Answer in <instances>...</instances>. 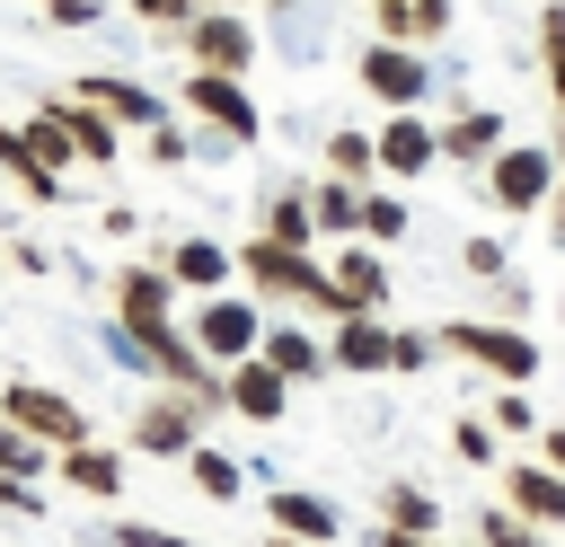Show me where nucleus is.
<instances>
[{"label": "nucleus", "mask_w": 565, "mask_h": 547, "mask_svg": "<svg viewBox=\"0 0 565 547\" xmlns=\"http://www.w3.org/2000/svg\"><path fill=\"white\" fill-rule=\"evenodd\" d=\"M539 71H547V97L565 106V0L539 9Z\"/></svg>", "instance_id": "nucleus-32"}, {"label": "nucleus", "mask_w": 565, "mask_h": 547, "mask_svg": "<svg viewBox=\"0 0 565 547\" xmlns=\"http://www.w3.org/2000/svg\"><path fill=\"white\" fill-rule=\"evenodd\" d=\"M265 547H318V538H291V529H274V538H265Z\"/></svg>", "instance_id": "nucleus-46"}, {"label": "nucleus", "mask_w": 565, "mask_h": 547, "mask_svg": "<svg viewBox=\"0 0 565 547\" xmlns=\"http://www.w3.org/2000/svg\"><path fill=\"white\" fill-rule=\"evenodd\" d=\"M433 353H441V326H397L388 335V371H424Z\"/></svg>", "instance_id": "nucleus-34"}, {"label": "nucleus", "mask_w": 565, "mask_h": 547, "mask_svg": "<svg viewBox=\"0 0 565 547\" xmlns=\"http://www.w3.org/2000/svg\"><path fill=\"white\" fill-rule=\"evenodd\" d=\"M185 476H194L212 503H238V485H247V468H238L230 450H212V441H194V450H185Z\"/></svg>", "instance_id": "nucleus-25"}, {"label": "nucleus", "mask_w": 565, "mask_h": 547, "mask_svg": "<svg viewBox=\"0 0 565 547\" xmlns=\"http://www.w3.org/2000/svg\"><path fill=\"white\" fill-rule=\"evenodd\" d=\"M441 159V132L424 124V115H388V132H380V168L388 176H424Z\"/></svg>", "instance_id": "nucleus-18"}, {"label": "nucleus", "mask_w": 565, "mask_h": 547, "mask_svg": "<svg viewBox=\"0 0 565 547\" xmlns=\"http://www.w3.org/2000/svg\"><path fill=\"white\" fill-rule=\"evenodd\" d=\"M282 406H291V379H282L265 353L230 362V415H247V423H282Z\"/></svg>", "instance_id": "nucleus-12"}, {"label": "nucleus", "mask_w": 565, "mask_h": 547, "mask_svg": "<svg viewBox=\"0 0 565 547\" xmlns=\"http://www.w3.org/2000/svg\"><path fill=\"white\" fill-rule=\"evenodd\" d=\"M26 141H35V150H44V159H53L62 176L79 168V150H71V124H62V106H35V124H26Z\"/></svg>", "instance_id": "nucleus-33"}, {"label": "nucleus", "mask_w": 565, "mask_h": 547, "mask_svg": "<svg viewBox=\"0 0 565 547\" xmlns=\"http://www.w3.org/2000/svg\"><path fill=\"white\" fill-rule=\"evenodd\" d=\"M441 353H459V362H477L486 379H503V388H530L539 379V344L521 335V326H486V318H450L441 326Z\"/></svg>", "instance_id": "nucleus-2"}, {"label": "nucleus", "mask_w": 565, "mask_h": 547, "mask_svg": "<svg viewBox=\"0 0 565 547\" xmlns=\"http://www.w3.org/2000/svg\"><path fill=\"white\" fill-rule=\"evenodd\" d=\"M353 79H362L380 106H397V115H415V106H424V88H433L424 53H415V44H388V35H371V44L353 53Z\"/></svg>", "instance_id": "nucleus-6"}, {"label": "nucleus", "mask_w": 565, "mask_h": 547, "mask_svg": "<svg viewBox=\"0 0 565 547\" xmlns=\"http://www.w3.org/2000/svg\"><path fill=\"white\" fill-rule=\"evenodd\" d=\"M388 335H397V326H380V309H362V318H335V335H327V362H335V371H353V379H371V371H388Z\"/></svg>", "instance_id": "nucleus-14"}, {"label": "nucleus", "mask_w": 565, "mask_h": 547, "mask_svg": "<svg viewBox=\"0 0 565 547\" xmlns=\"http://www.w3.org/2000/svg\"><path fill=\"white\" fill-rule=\"evenodd\" d=\"M0 176H9L26 203H53V194H62V168H53L26 132H0Z\"/></svg>", "instance_id": "nucleus-20"}, {"label": "nucleus", "mask_w": 565, "mask_h": 547, "mask_svg": "<svg viewBox=\"0 0 565 547\" xmlns=\"http://www.w3.org/2000/svg\"><path fill=\"white\" fill-rule=\"evenodd\" d=\"M185 159V132H168V124H150V168H177Z\"/></svg>", "instance_id": "nucleus-41"}, {"label": "nucleus", "mask_w": 565, "mask_h": 547, "mask_svg": "<svg viewBox=\"0 0 565 547\" xmlns=\"http://www.w3.org/2000/svg\"><path fill=\"white\" fill-rule=\"evenodd\" d=\"M194 344H203L212 362H247V353L265 344L256 300H238V291H203V309H194Z\"/></svg>", "instance_id": "nucleus-7"}, {"label": "nucleus", "mask_w": 565, "mask_h": 547, "mask_svg": "<svg viewBox=\"0 0 565 547\" xmlns=\"http://www.w3.org/2000/svg\"><path fill=\"white\" fill-rule=\"evenodd\" d=\"M547 150H556V159H565V106H556V141H547Z\"/></svg>", "instance_id": "nucleus-47"}, {"label": "nucleus", "mask_w": 565, "mask_h": 547, "mask_svg": "<svg viewBox=\"0 0 565 547\" xmlns=\"http://www.w3.org/2000/svg\"><path fill=\"white\" fill-rule=\"evenodd\" d=\"M450 450H459L468 468H494V423H486V415H459V423H450Z\"/></svg>", "instance_id": "nucleus-35"}, {"label": "nucleus", "mask_w": 565, "mask_h": 547, "mask_svg": "<svg viewBox=\"0 0 565 547\" xmlns=\"http://www.w3.org/2000/svg\"><path fill=\"white\" fill-rule=\"evenodd\" d=\"M380 529H415V538H433V529H441V503H433L415 476H397V485H380Z\"/></svg>", "instance_id": "nucleus-24"}, {"label": "nucleus", "mask_w": 565, "mask_h": 547, "mask_svg": "<svg viewBox=\"0 0 565 547\" xmlns=\"http://www.w3.org/2000/svg\"><path fill=\"white\" fill-rule=\"evenodd\" d=\"M44 459H53V450H44L26 423H9V415H0V476H44Z\"/></svg>", "instance_id": "nucleus-31"}, {"label": "nucleus", "mask_w": 565, "mask_h": 547, "mask_svg": "<svg viewBox=\"0 0 565 547\" xmlns=\"http://www.w3.org/2000/svg\"><path fill=\"white\" fill-rule=\"evenodd\" d=\"M256 353H265V362H274V371H282L291 388H300V379H327V371H335V362H327V344H309L300 326H265V344H256Z\"/></svg>", "instance_id": "nucleus-23"}, {"label": "nucleus", "mask_w": 565, "mask_h": 547, "mask_svg": "<svg viewBox=\"0 0 565 547\" xmlns=\"http://www.w3.org/2000/svg\"><path fill=\"white\" fill-rule=\"evenodd\" d=\"M371 26L388 44H433V35H450V0H371Z\"/></svg>", "instance_id": "nucleus-19"}, {"label": "nucleus", "mask_w": 565, "mask_h": 547, "mask_svg": "<svg viewBox=\"0 0 565 547\" xmlns=\"http://www.w3.org/2000/svg\"><path fill=\"white\" fill-rule=\"evenodd\" d=\"M327 168H335L344 185H371V168H380V132H327Z\"/></svg>", "instance_id": "nucleus-27"}, {"label": "nucleus", "mask_w": 565, "mask_h": 547, "mask_svg": "<svg viewBox=\"0 0 565 547\" xmlns=\"http://www.w3.org/2000/svg\"><path fill=\"white\" fill-rule=\"evenodd\" d=\"M185 53H194V71H247L256 62V35H247V18L238 9H194L185 18Z\"/></svg>", "instance_id": "nucleus-8"}, {"label": "nucleus", "mask_w": 565, "mask_h": 547, "mask_svg": "<svg viewBox=\"0 0 565 547\" xmlns=\"http://www.w3.org/2000/svg\"><path fill=\"white\" fill-rule=\"evenodd\" d=\"M132 18H150V26H185L194 0H132Z\"/></svg>", "instance_id": "nucleus-40"}, {"label": "nucleus", "mask_w": 565, "mask_h": 547, "mask_svg": "<svg viewBox=\"0 0 565 547\" xmlns=\"http://www.w3.org/2000/svg\"><path fill=\"white\" fill-rule=\"evenodd\" d=\"M168 274H177L185 291H221V282L238 274V256H230L221 238H177V256H168Z\"/></svg>", "instance_id": "nucleus-22"}, {"label": "nucleus", "mask_w": 565, "mask_h": 547, "mask_svg": "<svg viewBox=\"0 0 565 547\" xmlns=\"http://www.w3.org/2000/svg\"><path fill=\"white\" fill-rule=\"evenodd\" d=\"M0 512H9V521H44V494H35V476H0Z\"/></svg>", "instance_id": "nucleus-36"}, {"label": "nucleus", "mask_w": 565, "mask_h": 547, "mask_svg": "<svg viewBox=\"0 0 565 547\" xmlns=\"http://www.w3.org/2000/svg\"><path fill=\"white\" fill-rule=\"evenodd\" d=\"M71 97H88V106H97V115H115V124H159V115H168L150 88H132V79H115V71H88V79H71Z\"/></svg>", "instance_id": "nucleus-16"}, {"label": "nucleus", "mask_w": 565, "mask_h": 547, "mask_svg": "<svg viewBox=\"0 0 565 547\" xmlns=\"http://www.w3.org/2000/svg\"><path fill=\"white\" fill-rule=\"evenodd\" d=\"M494 432H530V397H521V388L494 397Z\"/></svg>", "instance_id": "nucleus-39"}, {"label": "nucleus", "mask_w": 565, "mask_h": 547, "mask_svg": "<svg viewBox=\"0 0 565 547\" xmlns=\"http://www.w3.org/2000/svg\"><path fill=\"white\" fill-rule=\"evenodd\" d=\"M44 9H53L62 26H88V18H97V0H44Z\"/></svg>", "instance_id": "nucleus-42"}, {"label": "nucleus", "mask_w": 565, "mask_h": 547, "mask_svg": "<svg viewBox=\"0 0 565 547\" xmlns=\"http://www.w3.org/2000/svg\"><path fill=\"white\" fill-rule=\"evenodd\" d=\"M371 547H433V538H415V529H380Z\"/></svg>", "instance_id": "nucleus-45"}, {"label": "nucleus", "mask_w": 565, "mask_h": 547, "mask_svg": "<svg viewBox=\"0 0 565 547\" xmlns=\"http://www.w3.org/2000/svg\"><path fill=\"white\" fill-rule=\"evenodd\" d=\"M539 459H547V468H565V423H556V432H539Z\"/></svg>", "instance_id": "nucleus-43"}, {"label": "nucleus", "mask_w": 565, "mask_h": 547, "mask_svg": "<svg viewBox=\"0 0 565 547\" xmlns=\"http://www.w3.org/2000/svg\"><path fill=\"white\" fill-rule=\"evenodd\" d=\"M503 150V115L494 106H459L450 124H441V159H459V168H486Z\"/></svg>", "instance_id": "nucleus-17"}, {"label": "nucleus", "mask_w": 565, "mask_h": 547, "mask_svg": "<svg viewBox=\"0 0 565 547\" xmlns=\"http://www.w3.org/2000/svg\"><path fill=\"white\" fill-rule=\"evenodd\" d=\"M238 274H247L256 291H274V300H309V309H327V318H335V274H327L309 247H282V238H265V229H256V238L238 247Z\"/></svg>", "instance_id": "nucleus-1"}, {"label": "nucleus", "mask_w": 565, "mask_h": 547, "mask_svg": "<svg viewBox=\"0 0 565 547\" xmlns=\"http://www.w3.org/2000/svg\"><path fill=\"white\" fill-rule=\"evenodd\" d=\"M203 415H212L203 397L159 388V397H141V406H132V432H124V441H132L141 459H185V450H194V432H203Z\"/></svg>", "instance_id": "nucleus-5"}, {"label": "nucleus", "mask_w": 565, "mask_h": 547, "mask_svg": "<svg viewBox=\"0 0 565 547\" xmlns=\"http://www.w3.org/2000/svg\"><path fill=\"white\" fill-rule=\"evenodd\" d=\"M556 176H565V159H556L547 141H521V150H494V159H486L494 212H547V203H556Z\"/></svg>", "instance_id": "nucleus-3"}, {"label": "nucleus", "mask_w": 565, "mask_h": 547, "mask_svg": "<svg viewBox=\"0 0 565 547\" xmlns=\"http://www.w3.org/2000/svg\"><path fill=\"white\" fill-rule=\"evenodd\" d=\"M406 229H415V212H406L397 194H362V238H371V247H397Z\"/></svg>", "instance_id": "nucleus-30"}, {"label": "nucleus", "mask_w": 565, "mask_h": 547, "mask_svg": "<svg viewBox=\"0 0 565 547\" xmlns=\"http://www.w3.org/2000/svg\"><path fill=\"white\" fill-rule=\"evenodd\" d=\"M459 265H468V274H494V282H503V238H468V247H459Z\"/></svg>", "instance_id": "nucleus-38"}, {"label": "nucleus", "mask_w": 565, "mask_h": 547, "mask_svg": "<svg viewBox=\"0 0 565 547\" xmlns=\"http://www.w3.org/2000/svg\"><path fill=\"white\" fill-rule=\"evenodd\" d=\"M327 274H335V318H362V309H380L388 300V265H380V247L362 238V247H335L327 256Z\"/></svg>", "instance_id": "nucleus-10"}, {"label": "nucleus", "mask_w": 565, "mask_h": 547, "mask_svg": "<svg viewBox=\"0 0 565 547\" xmlns=\"http://www.w3.org/2000/svg\"><path fill=\"white\" fill-rule=\"evenodd\" d=\"M53 468H62L79 494H97V503H115V494H124V450H106V441H79V450H62Z\"/></svg>", "instance_id": "nucleus-21"}, {"label": "nucleus", "mask_w": 565, "mask_h": 547, "mask_svg": "<svg viewBox=\"0 0 565 547\" xmlns=\"http://www.w3.org/2000/svg\"><path fill=\"white\" fill-rule=\"evenodd\" d=\"M265 238H282V247H309V238H318V203L282 185V194L265 203Z\"/></svg>", "instance_id": "nucleus-26"}, {"label": "nucleus", "mask_w": 565, "mask_h": 547, "mask_svg": "<svg viewBox=\"0 0 565 547\" xmlns=\"http://www.w3.org/2000/svg\"><path fill=\"white\" fill-rule=\"evenodd\" d=\"M265 521H274V529H291V538H318V547L344 529V521H335V503H327V494H309V485H274V494H265Z\"/></svg>", "instance_id": "nucleus-15"}, {"label": "nucleus", "mask_w": 565, "mask_h": 547, "mask_svg": "<svg viewBox=\"0 0 565 547\" xmlns=\"http://www.w3.org/2000/svg\"><path fill=\"white\" fill-rule=\"evenodd\" d=\"M106 538L115 547H203V538H177V529H150V521H115Z\"/></svg>", "instance_id": "nucleus-37"}, {"label": "nucleus", "mask_w": 565, "mask_h": 547, "mask_svg": "<svg viewBox=\"0 0 565 547\" xmlns=\"http://www.w3.org/2000/svg\"><path fill=\"white\" fill-rule=\"evenodd\" d=\"M503 503H512L521 521H539V529H565V468H547V459L503 468Z\"/></svg>", "instance_id": "nucleus-13"}, {"label": "nucleus", "mask_w": 565, "mask_h": 547, "mask_svg": "<svg viewBox=\"0 0 565 547\" xmlns=\"http://www.w3.org/2000/svg\"><path fill=\"white\" fill-rule=\"evenodd\" d=\"M0 415H9V423H26L53 459L88 441V406H79V397H62V388H44V379H9V388H0Z\"/></svg>", "instance_id": "nucleus-4"}, {"label": "nucleus", "mask_w": 565, "mask_h": 547, "mask_svg": "<svg viewBox=\"0 0 565 547\" xmlns=\"http://www.w3.org/2000/svg\"><path fill=\"white\" fill-rule=\"evenodd\" d=\"M477 538H486V547H556V538H547L539 521H521L512 503H486V512H477Z\"/></svg>", "instance_id": "nucleus-29"}, {"label": "nucleus", "mask_w": 565, "mask_h": 547, "mask_svg": "<svg viewBox=\"0 0 565 547\" xmlns=\"http://www.w3.org/2000/svg\"><path fill=\"white\" fill-rule=\"evenodd\" d=\"M547 238L565 247V185H556V203H547Z\"/></svg>", "instance_id": "nucleus-44"}, {"label": "nucleus", "mask_w": 565, "mask_h": 547, "mask_svg": "<svg viewBox=\"0 0 565 547\" xmlns=\"http://www.w3.org/2000/svg\"><path fill=\"white\" fill-rule=\"evenodd\" d=\"M309 203H318V229H344V238H362V185L327 176V185H309Z\"/></svg>", "instance_id": "nucleus-28"}, {"label": "nucleus", "mask_w": 565, "mask_h": 547, "mask_svg": "<svg viewBox=\"0 0 565 547\" xmlns=\"http://www.w3.org/2000/svg\"><path fill=\"white\" fill-rule=\"evenodd\" d=\"M177 291H185V282H177L168 265H124V274H115V318H124V326L177 318Z\"/></svg>", "instance_id": "nucleus-11"}, {"label": "nucleus", "mask_w": 565, "mask_h": 547, "mask_svg": "<svg viewBox=\"0 0 565 547\" xmlns=\"http://www.w3.org/2000/svg\"><path fill=\"white\" fill-rule=\"evenodd\" d=\"M185 106H194V115H203V124H212L221 141H256V132H265L256 97H247V88H238L230 71H194V79H185Z\"/></svg>", "instance_id": "nucleus-9"}]
</instances>
